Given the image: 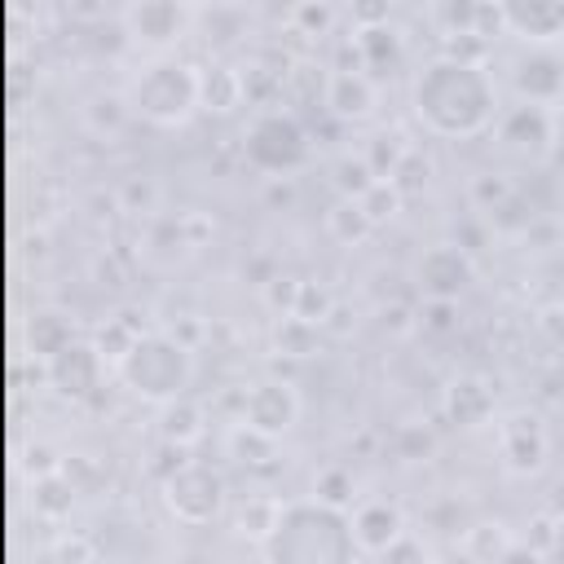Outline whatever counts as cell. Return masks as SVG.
<instances>
[{"instance_id": "1", "label": "cell", "mask_w": 564, "mask_h": 564, "mask_svg": "<svg viewBox=\"0 0 564 564\" xmlns=\"http://www.w3.org/2000/svg\"><path fill=\"white\" fill-rule=\"evenodd\" d=\"M410 106L419 123L445 141H467L485 132L498 115V84L480 57L436 53L410 79Z\"/></svg>"}, {"instance_id": "2", "label": "cell", "mask_w": 564, "mask_h": 564, "mask_svg": "<svg viewBox=\"0 0 564 564\" xmlns=\"http://www.w3.org/2000/svg\"><path fill=\"white\" fill-rule=\"evenodd\" d=\"M357 551L352 516L322 498L282 502L269 533L260 538L264 564H352Z\"/></svg>"}, {"instance_id": "3", "label": "cell", "mask_w": 564, "mask_h": 564, "mask_svg": "<svg viewBox=\"0 0 564 564\" xmlns=\"http://www.w3.org/2000/svg\"><path fill=\"white\" fill-rule=\"evenodd\" d=\"M128 115L154 123V128H181L203 106V70L185 57H150L123 88Z\"/></svg>"}, {"instance_id": "4", "label": "cell", "mask_w": 564, "mask_h": 564, "mask_svg": "<svg viewBox=\"0 0 564 564\" xmlns=\"http://www.w3.org/2000/svg\"><path fill=\"white\" fill-rule=\"evenodd\" d=\"M123 388L150 405H172L185 397L189 379H194V352L167 335V330H141L128 352L115 361Z\"/></svg>"}, {"instance_id": "5", "label": "cell", "mask_w": 564, "mask_h": 564, "mask_svg": "<svg viewBox=\"0 0 564 564\" xmlns=\"http://www.w3.org/2000/svg\"><path fill=\"white\" fill-rule=\"evenodd\" d=\"M242 154L251 167H260L269 176H286V172H300L308 163V132L282 106L260 110L242 132Z\"/></svg>"}, {"instance_id": "6", "label": "cell", "mask_w": 564, "mask_h": 564, "mask_svg": "<svg viewBox=\"0 0 564 564\" xmlns=\"http://www.w3.org/2000/svg\"><path fill=\"white\" fill-rule=\"evenodd\" d=\"M163 502L181 524L198 529V524L220 520V511L229 502V489H225V476L212 463H176V471L163 476Z\"/></svg>"}, {"instance_id": "7", "label": "cell", "mask_w": 564, "mask_h": 564, "mask_svg": "<svg viewBox=\"0 0 564 564\" xmlns=\"http://www.w3.org/2000/svg\"><path fill=\"white\" fill-rule=\"evenodd\" d=\"M119 22H123V31H128L132 44L150 48L154 57H163L172 44H181L194 31L198 9L176 4V0H137V4H128L119 13Z\"/></svg>"}, {"instance_id": "8", "label": "cell", "mask_w": 564, "mask_h": 564, "mask_svg": "<svg viewBox=\"0 0 564 564\" xmlns=\"http://www.w3.org/2000/svg\"><path fill=\"white\" fill-rule=\"evenodd\" d=\"M498 458L511 476H538L551 463V427L538 410H511L498 423Z\"/></svg>"}, {"instance_id": "9", "label": "cell", "mask_w": 564, "mask_h": 564, "mask_svg": "<svg viewBox=\"0 0 564 564\" xmlns=\"http://www.w3.org/2000/svg\"><path fill=\"white\" fill-rule=\"evenodd\" d=\"M300 423V392L291 379H256L242 392V427L264 436V441H282L291 427Z\"/></svg>"}, {"instance_id": "10", "label": "cell", "mask_w": 564, "mask_h": 564, "mask_svg": "<svg viewBox=\"0 0 564 564\" xmlns=\"http://www.w3.org/2000/svg\"><path fill=\"white\" fill-rule=\"evenodd\" d=\"M414 282L427 300H441V304H458V295L476 282V264L467 256V247L458 242H436L419 256L414 264Z\"/></svg>"}, {"instance_id": "11", "label": "cell", "mask_w": 564, "mask_h": 564, "mask_svg": "<svg viewBox=\"0 0 564 564\" xmlns=\"http://www.w3.org/2000/svg\"><path fill=\"white\" fill-rule=\"evenodd\" d=\"M101 366H106L101 348L88 344V339H75V344H66L57 357L44 361V379H48L62 397L88 401V397L101 388Z\"/></svg>"}, {"instance_id": "12", "label": "cell", "mask_w": 564, "mask_h": 564, "mask_svg": "<svg viewBox=\"0 0 564 564\" xmlns=\"http://www.w3.org/2000/svg\"><path fill=\"white\" fill-rule=\"evenodd\" d=\"M498 26L533 48H546L564 35V0H507L498 4Z\"/></svg>"}, {"instance_id": "13", "label": "cell", "mask_w": 564, "mask_h": 564, "mask_svg": "<svg viewBox=\"0 0 564 564\" xmlns=\"http://www.w3.org/2000/svg\"><path fill=\"white\" fill-rule=\"evenodd\" d=\"M322 97H326V110L344 123H366L379 110V88L366 70H330Z\"/></svg>"}, {"instance_id": "14", "label": "cell", "mask_w": 564, "mask_h": 564, "mask_svg": "<svg viewBox=\"0 0 564 564\" xmlns=\"http://www.w3.org/2000/svg\"><path fill=\"white\" fill-rule=\"evenodd\" d=\"M511 84H516L524 106H551L564 93V57H555L551 48H529L516 62Z\"/></svg>"}, {"instance_id": "15", "label": "cell", "mask_w": 564, "mask_h": 564, "mask_svg": "<svg viewBox=\"0 0 564 564\" xmlns=\"http://www.w3.org/2000/svg\"><path fill=\"white\" fill-rule=\"evenodd\" d=\"M410 529H405V511L397 507V502H388V498H370V502H361L357 511H352V538H357V546L361 551H370V555H383L397 538H405Z\"/></svg>"}, {"instance_id": "16", "label": "cell", "mask_w": 564, "mask_h": 564, "mask_svg": "<svg viewBox=\"0 0 564 564\" xmlns=\"http://www.w3.org/2000/svg\"><path fill=\"white\" fill-rule=\"evenodd\" d=\"M555 137V123H551V110L546 106H511L502 119H498V141L516 154H542Z\"/></svg>"}, {"instance_id": "17", "label": "cell", "mask_w": 564, "mask_h": 564, "mask_svg": "<svg viewBox=\"0 0 564 564\" xmlns=\"http://www.w3.org/2000/svg\"><path fill=\"white\" fill-rule=\"evenodd\" d=\"M445 414H449L458 427H476V423H485V419L494 414V388H489L485 379H476V375L454 379L449 392H445Z\"/></svg>"}, {"instance_id": "18", "label": "cell", "mask_w": 564, "mask_h": 564, "mask_svg": "<svg viewBox=\"0 0 564 564\" xmlns=\"http://www.w3.org/2000/svg\"><path fill=\"white\" fill-rule=\"evenodd\" d=\"M357 48L370 66H383V62H397L401 57V31L383 18V22H370L357 31Z\"/></svg>"}, {"instance_id": "19", "label": "cell", "mask_w": 564, "mask_h": 564, "mask_svg": "<svg viewBox=\"0 0 564 564\" xmlns=\"http://www.w3.org/2000/svg\"><path fill=\"white\" fill-rule=\"evenodd\" d=\"M273 348H278V352H286V357H308V352L317 348V322L286 313V317H282V326L273 330Z\"/></svg>"}, {"instance_id": "20", "label": "cell", "mask_w": 564, "mask_h": 564, "mask_svg": "<svg viewBox=\"0 0 564 564\" xmlns=\"http://www.w3.org/2000/svg\"><path fill=\"white\" fill-rule=\"evenodd\" d=\"M31 344H35V352L48 361V357H57L66 344H75V330H70L57 313H40V317L31 322Z\"/></svg>"}, {"instance_id": "21", "label": "cell", "mask_w": 564, "mask_h": 564, "mask_svg": "<svg viewBox=\"0 0 564 564\" xmlns=\"http://www.w3.org/2000/svg\"><path fill=\"white\" fill-rule=\"evenodd\" d=\"M326 225H330L344 242H357V238H366V234L375 229V220L366 216V207H361L357 198H339V203H335V212L326 216Z\"/></svg>"}, {"instance_id": "22", "label": "cell", "mask_w": 564, "mask_h": 564, "mask_svg": "<svg viewBox=\"0 0 564 564\" xmlns=\"http://www.w3.org/2000/svg\"><path fill=\"white\" fill-rule=\"evenodd\" d=\"M379 560H383V564H427V546H423L414 533H405V538H397Z\"/></svg>"}, {"instance_id": "23", "label": "cell", "mask_w": 564, "mask_h": 564, "mask_svg": "<svg viewBox=\"0 0 564 564\" xmlns=\"http://www.w3.org/2000/svg\"><path fill=\"white\" fill-rule=\"evenodd\" d=\"M494 564H542V551H533L529 542H511Z\"/></svg>"}, {"instance_id": "24", "label": "cell", "mask_w": 564, "mask_h": 564, "mask_svg": "<svg viewBox=\"0 0 564 564\" xmlns=\"http://www.w3.org/2000/svg\"><path fill=\"white\" fill-rule=\"evenodd\" d=\"M295 18H313L317 26H326L330 22V9H295Z\"/></svg>"}, {"instance_id": "25", "label": "cell", "mask_w": 564, "mask_h": 564, "mask_svg": "<svg viewBox=\"0 0 564 564\" xmlns=\"http://www.w3.org/2000/svg\"><path fill=\"white\" fill-rule=\"evenodd\" d=\"M560 308H564V295H560Z\"/></svg>"}]
</instances>
